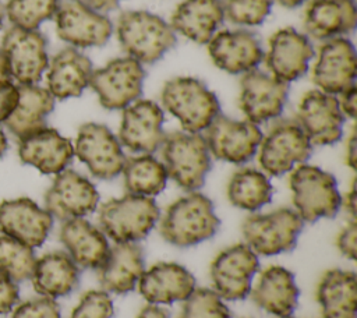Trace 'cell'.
<instances>
[{"label": "cell", "instance_id": "obj_1", "mask_svg": "<svg viewBox=\"0 0 357 318\" xmlns=\"http://www.w3.org/2000/svg\"><path fill=\"white\" fill-rule=\"evenodd\" d=\"M220 220L212 201L197 191L170 204L160 220L162 237L176 247H190L215 236Z\"/></svg>", "mask_w": 357, "mask_h": 318}, {"label": "cell", "instance_id": "obj_2", "mask_svg": "<svg viewBox=\"0 0 357 318\" xmlns=\"http://www.w3.org/2000/svg\"><path fill=\"white\" fill-rule=\"evenodd\" d=\"M117 39L123 50L141 64H152L176 45V32L162 17L144 10L119 15Z\"/></svg>", "mask_w": 357, "mask_h": 318}, {"label": "cell", "instance_id": "obj_3", "mask_svg": "<svg viewBox=\"0 0 357 318\" xmlns=\"http://www.w3.org/2000/svg\"><path fill=\"white\" fill-rule=\"evenodd\" d=\"M163 107L173 114L187 132L205 131L220 114L216 95L198 78L174 77L162 89Z\"/></svg>", "mask_w": 357, "mask_h": 318}, {"label": "cell", "instance_id": "obj_4", "mask_svg": "<svg viewBox=\"0 0 357 318\" xmlns=\"http://www.w3.org/2000/svg\"><path fill=\"white\" fill-rule=\"evenodd\" d=\"M160 149L167 177L190 192L204 186L212 163L202 135L174 131L165 135Z\"/></svg>", "mask_w": 357, "mask_h": 318}, {"label": "cell", "instance_id": "obj_5", "mask_svg": "<svg viewBox=\"0 0 357 318\" xmlns=\"http://www.w3.org/2000/svg\"><path fill=\"white\" fill-rule=\"evenodd\" d=\"M102 232L116 243H137L145 238L159 219V206L152 197L127 194L99 208Z\"/></svg>", "mask_w": 357, "mask_h": 318}, {"label": "cell", "instance_id": "obj_6", "mask_svg": "<svg viewBox=\"0 0 357 318\" xmlns=\"http://www.w3.org/2000/svg\"><path fill=\"white\" fill-rule=\"evenodd\" d=\"M293 204L298 216L305 222L333 218L342 205L336 179L311 165H298L290 174Z\"/></svg>", "mask_w": 357, "mask_h": 318}, {"label": "cell", "instance_id": "obj_7", "mask_svg": "<svg viewBox=\"0 0 357 318\" xmlns=\"http://www.w3.org/2000/svg\"><path fill=\"white\" fill-rule=\"evenodd\" d=\"M303 222L294 209L279 208L248 216L241 225V232L245 244L255 254L276 255L296 247Z\"/></svg>", "mask_w": 357, "mask_h": 318}, {"label": "cell", "instance_id": "obj_8", "mask_svg": "<svg viewBox=\"0 0 357 318\" xmlns=\"http://www.w3.org/2000/svg\"><path fill=\"white\" fill-rule=\"evenodd\" d=\"M312 151V145L296 120L283 119L275 121L259 144L258 162L262 170L271 176H282L304 163Z\"/></svg>", "mask_w": 357, "mask_h": 318}, {"label": "cell", "instance_id": "obj_9", "mask_svg": "<svg viewBox=\"0 0 357 318\" xmlns=\"http://www.w3.org/2000/svg\"><path fill=\"white\" fill-rule=\"evenodd\" d=\"M145 70L139 61L126 56L93 70L89 86L98 95L99 103L109 110L124 109L142 93Z\"/></svg>", "mask_w": 357, "mask_h": 318}, {"label": "cell", "instance_id": "obj_10", "mask_svg": "<svg viewBox=\"0 0 357 318\" xmlns=\"http://www.w3.org/2000/svg\"><path fill=\"white\" fill-rule=\"evenodd\" d=\"M262 137L257 124L219 114L205 130L204 139L216 159L243 165L254 158Z\"/></svg>", "mask_w": 357, "mask_h": 318}, {"label": "cell", "instance_id": "obj_11", "mask_svg": "<svg viewBox=\"0 0 357 318\" xmlns=\"http://www.w3.org/2000/svg\"><path fill=\"white\" fill-rule=\"evenodd\" d=\"M74 153L91 174L100 180L119 176L127 159L119 138L105 124L99 123H85L79 127Z\"/></svg>", "mask_w": 357, "mask_h": 318}, {"label": "cell", "instance_id": "obj_12", "mask_svg": "<svg viewBox=\"0 0 357 318\" xmlns=\"http://www.w3.org/2000/svg\"><path fill=\"white\" fill-rule=\"evenodd\" d=\"M57 35L77 47L103 46L112 36L113 24L82 0H64L54 14Z\"/></svg>", "mask_w": 357, "mask_h": 318}, {"label": "cell", "instance_id": "obj_13", "mask_svg": "<svg viewBox=\"0 0 357 318\" xmlns=\"http://www.w3.org/2000/svg\"><path fill=\"white\" fill-rule=\"evenodd\" d=\"M0 50L7 59L11 77L21 85L36 84L49 66L46 38L38 29L8 28Z\"/></svg>", "mask_w": 357, "mask_h": 318}, {"label": "cell", "instance_id": "obj_14", "mask_svg": "<svg viewBox=\"0 0 357 318\" xmlns=\"http://www.w3.org/2000/svg\"><path fill=\"white\" fill-rule=\"evenodd\" d=\"M259 268L257 254L243 243L220 251L211 264L215 292L225 300H243L251 292V282Z\"/></svg>", "mask_w": 357, "mask_h": 318}, {"label": "cell", "instance_id": "obj_15", "mask_svg": "<svg viewBox=\"0 0 357 318\" xmlns=\"http://www.w3.org/2000/svg\"><path fill=\"white\" fill-rule=\"evenodd\" d=\"M296 121L311 145H332L342 138L344 116L333 95L311 89L298 102Z\"/></svg>", "mask_w": 357, "mask_h": 318}, {"label": "cell", "instance_id": "obj_16", "mask_svg": "<svg viewBox=\"0 0 357 318\" xmlns=\"http://www.w3.org/2000/svg\"><path fill=\"white\" fill-rule=\"evenodd\" d=\"M287 95L286 82L264 71L252 70L241 77L238 105L247 120L258 126L280 116Z\"/></svg>", "mask_w": 357, "mask_h": 318}, {"label": "cell", "instance_id": "obj_17", "mask_svg": "<svg viewBox=\"0 0 357 318\" xmlns=\"http://www.w3.org/2000/svg\"><path fill=\"white\" fill-rule=\"evenodd\" d=\"M98 204L99 194L95 186L82 174L68 169L56 174L45 194V209L63 222L92 213Z\"/></svg>", "mask_w": 357, "mask_h": 318}, {"label": "cell", "instance_id": "obj_18", "mask_svg": "<svg viewBox=\"0 0 357 318\" xmlns=\"http://www.w3.org/2000/svg\"><path fill=\"white\" fill-rule=\"evenodd\" d=\"M165 114L162 107L149 99H137L123 109L119 141L135 153H152L160 148Z\"/></svg>", "mask_w": 357, "mask_h": 318}, {"label": "cell", "instance_id": "obj_19", "mask_svg": "<svg viewBox=\"0 0 357 318\" xmlns=\"http://www.w3.org/2000/svg\"><path fill=\"white\" fill-rule=\"evenodd\" d=\"M357 59L353 43L346 38L324 40L317 53L311 78L319 91L336 95L354 85Z\"/></svg>", "mask_w": 357, "mask_h": 318}, {"label": "cell", "instance_id": "obj_20", "mask_svg": "<svg viewBox=\"0 0 357 318\" xmlns=\"http://www.w3.org/2000/svg\"><path fill=\"white\" fill-rule=\"evenodd\" d=\"M312 57L314 47L308 36L291 26L276 31L264 53L269 74L286 84L304 75Z\"/></svg>", "mask_w": 357, "mask_h": 318}, {"label": "cell", "instance_id": "obj_21", "mask_svg": "<svg viewBox=\"0 0 357 318\" xmlns=\"http://www.w3.org/2000/svg\"><path fill=\"white\" fill-rule=\"evenodd\" d=\"M213 64L229 74H245L257 68L264 59L259 38L247 29H225L208 42Z\"/></svg>", "mask_w": 357, "mask_h": 318}, {"label": "cell", "instance_id": "obj_22", "mask_svg": "<svg viewBox=\"0 0 357 318\" xmlns=\"http://www.w3.org/2000/svg\"><path fill=\"white\" fill-rule=\"evenodd\" d=\"M53 216L35 201L21 197L0 204V233L35 248L45 243Z\"/></svg>", "mask_w": 357, "mask_h": 318}, {"label": "cell", "instance_id": "obj_23", "mask_svg": "<svg viewBox=\"0 0 357 318\" xmlns=\"http://www.w3.org/2000/svg\"><path fill=\"white\" fill-rule=\"evenodd\" d=\"M18 156L43 174H57L70 165L74 146L57 130L43 127L18 138Z\"/></svg>", "mask_w": 357, "mask_h": 318}, {"label": "cell", "instance_id": "obj_24", "mask_svg": "<svg viewBox=\"0 0 357 318\" xmlns=\"http://www.w3.org/2000/svg\"><path fill=\"white\" fill-rule=\"evenodd\" d=\"M139 293L151 304L184 301L195 289L192 273L176 262H159L144 271L138 280Z\"/></svg>", "mask_w": 357, "mask_h": 318}, {"label": "cell", "instance_id": "obj_25", "mask_svg": "<svg viewBox=\"0 0 357 318\" xmlns=\"http://www.w3.org/2000/svg\"><path fill=\"white\" fill-rule=\"evenodd\" d=\"M46 70L47 91L56 99L79 96L89 86L93 73L91 60L73 47L56 53Z\"/></svg>", "mask_w": 357, "mask_h": 318}, {"label": "cell", "instance_id": "obj_26", "mask_svg": "<svg viewBox=\"0 0 357 318\" xmlns=\"http://www.w3.org/2000/svg\"><path fill=\"white\" fill-rule=\"evenodd\" d=\"M356 21L354 0H310L304 11V29L308 36L318 40L354 31Z\"/></svg>", "mask_w": 357, "mask_h": 318}, {"label": "cell", "instance_id": "obj_27", "mask_svg": "<svg viewBox=\"0 0 357 318\" xmlns=\"http://www.w3.org/2000/svg\"><path fill=\"white\" fill-rule=\"evenodd\" d=\"M144 272V252L137 243H116L98 268L105 292L124 294L137 286Z\"/></svg>", "mask_w": 357, "mask_h": 318}, {"label": "cell", "instance_id": "obj_28", "mask_svg": "<svg viewBox=\"0 0 357 318\" xmlns=\"http://www.w3.org/2000/svg\"><path fill=\"white\" fill-rule=\"evenodd\" d=\"M60 240L73 261L86 269H98L110 250L106 234L84 218L64 220Z\"/></svg>", "mask_w": 357, "mask_h": 318}, {"label": "cell", "instance_id": "obj_29", "mask_svg": "<svg viewBox=\"0 0 357 318\" xmlns=\"http://www.w3.org/2000/svg\"><path fill=\"white\" fill-rule=\"evenodd\" d=\"M252 301L264 311L278 317H289L297 307L298 287L294 275L279 265L266 268L257 286L250 292Z\"/></svg>", "mask_w": 357, "mask_h": 318}, {"label": "cell", "instance_id": "obj_30", "mask_svg": "<svg viewBox=\"0 0 357 318\" xmlns=\"http://www.w3.org/2000/svg\"><path fill=\"white\" fill-rule=\"evenodd\" d=\"M223 18L222 0H184L172 14L170 26L195 43H208Z\"/></svg>", "mask_w": 357, "mask_h": 318}, {"label": "cell", "instance_id": "obj_31", "mask_svg": "<svg viewBox=\"0 0 357 318\" xmlns=\"http://www.w3.org/2000/svg\"><path fill=\"white\" fill-rule=\"evenodd\" d=\"M33 289L50 298L70 294L78 285L79 269L64 251H52L35 261L31 278Z\"/></svg>", "mask_w": 357, "mask_h": 318}, {"label": "cell", "instance_id": "obj_32", "mask_svg": "<svg viewBox=\"0 0 357 318\" xmlns=\"http://www.w3.org/2000/svg\"><path fill=\"white\" fill-rule=\"evenodd\" d=\"M53 107L54 98L46 88L38 86L36 84L20 85L15 107L4 124L17 138L25 137L46 127V117L52 113Z\"/></svg>", "mask_w": 357, "mask_h": 318}, {"label": "cell", "instance_id": "obj_33", "mask_svg": "<svg viewBox=\"0 0 357 318\" xmlns=\"http://www.w3.org/2000/svg\"><path fill=\"white\" fill-rule=\"evenodd\" d=\"M317 301L322 318H356V273L343 269L325 272L317 286Z\"/></svg>", "mask_w": 357, "mask_h": 318}, {"label": "cell", "instance_id": "obj_34", "mask_svg": "<svg viewBox=\"0 0 357 318\" xmlns=\"http://www.w3.org/2000/svg\"><path fill=\"white\" fill-rule=\"evenodd\" d=\"M273 188L266 174L252 167L233 173L227 184V198L231 205L244 211H258L272 199Z\"/></svg>", "mask_w": 357, "mask_h": 318}, {"label": "cell", "instance_id": "obj_35", "mask_svg": "<svg viewBox=\"0 0 357 318\" xmlns=\"http://www.w3.org/2000/svg\"><path fill=\"white\" fill-rule=\"evenodd\" d=\"M121 173L127 192L134 195L153 197L163 191L167 183L163 163L149 153L126 159Z\"/></svg>", "mask_w": 357, "mask_h": 318}, {"label": "cell", "instance_id": "obj_36", "mask_svg": "<svg viewBox=\"0 0 357 318\" xmlns=\"http://www.w3.org/2000/svg\"><path fill=\"white\" fill-rule=\"evenodd\" d=\"M33 248L10 236H0V269L14 282L31 278L35 265Z\"/></svg>", "mask_w": 357, "mask_h": 318}, {"label": "cell", "instance_id": "obj_37", "mask_svg": "<svg viewBox=\"0 0 357 318\" xmlns=\"http://www.w3.org/2000/svg\"><path fill=\"white\" fill-rule=\"evenodd\" d=\"M60 0H8L4 14L13 26L38 29V26L54 17Z\"/></svg>", "mask_w": 357, "mask_h": 318}, {"label": "cell", "instance_id": "obj_38", "mask_svg": "<svg viewBox=\"0 0 357 318\" xmlns=\"http://www.w3.org/2000/svg\"><path fill=\"white\" fill-rule=\"evenodd\" d=\"M180 318H231L220 296L212 289H194L184 300Z\"/></svg>", "mask_w": 357, "mask_h": 318}, {"label": "cell", "instance_id": "obj_39", "mask_svg": "<svg viewBox=\"0 0 357 318\" xmlns=\"http://www.w3.org/2000/svg\"><path fill=\"white\" fill-rule=\"evenodd\" d=\"M273 0H222L225 17L244 26L259 25L269 15Z\"/></svg>", "mask_w": 357, "mask_h": 318}, {"label": "cell", "instance_id": "obj_40", "mask_svg": "<svg viewBox=\"0 0 357 318\" xmlns=\"http://www.w3.org/2000/svg\"><path fill=\"white\" fill-rule=\"evenodd\" d=\"M113 301L105 290L86 292L75 308L71 318H112Z\"/></svg>", "mask_w": 357, "mask_h": 318}, {"label": "cell", "instance_id": "obj_41", "mask_svg": "<svg viewBox=\"0 0 357 318\" xmlns=\"http://www.w3.org/2000/svg\"><path fill=\"white\" fill-rule=\"evenodd\" d=\"M11 318H61L59 304L50 297H33L20 305L13 312Z\"/></svg>", "mask_w": 357, "mask_h": 318}, {"label": "cell", "instance_id": "obj_42", "mask_svg": "<svg viewBox=\"0 0 357 318\" xmlns=\"http://www.w3.org/2000/svg\"><path fill=\"white\" fill-rule=\"evenodd\" d=\"M20 297L17 282L0 269V314L10 312Z\"/></svg>", "mask_w": 357, "mask_h": 318}, {"label": "cell", "instance_id": "obj_43", "mask_svg": "<svg viewBox=\"0 0 357 318\" xmlns=\"http://www.w3.org/2000/svg\"><path fill=\"white\" fill-rule=\"evenodd\" d=\"M339 251L349 259H356L357 251V223L356 219H350L349 223L340 230L336 238Z\"/></svg>", "mask_w": 357, "mask_h": 318}, {"label": "cell", "instance_id": "obj_44", "mask_svg": "<svg viewBox=\"0 0 357 318\" xmlns=\"http://www.w3.org/2000/svg\"><path fill=\"white\" fill-rule=\"evenodd\" d=\"M18 88L11 82L0 84V123H4L15 107Z\"/></svg>", "mask_w": 357, "mask_h": 318}, {"label": "cell", "instance_id": "obj_45", "mask_svg": "<svg viewBox=\"0 0 357 318\" xmlns=\"http://www.w3.org/2000/svg\"><path fill=\"white\" fill-rule=\"evenodd\" d=\"M340 99H337L340 110L343 113V116H347L350 119H354L356 116V98H357V92H356V84L349 86L347 89H344L343 92L339 93Z\"/></svg>", "mask_w": 357, "mask_h": 318}, {"label": "cell", "instance_id": "obj_46", "mask_svg": "<svg viewBox=\"0 0 357 318\" xmlns=\"http://www.w3.org/2000/svg\"><path fill=\"white\" fill-rule=\"evenodd\" d=\"M82 1L99 13H106L116 8L121 0H82Z\"/></svg>", "mask_w": 357, "mask_h": 318}, {"label": "cell", "instance_id": "obj_47", "mask_svg": "<svg viewBox=\"0 0 357 318\" xmlns=\"http://www.w3.org/2000/svg\"><path fill=\"white\" fill-rule=\"evenodd\" d=\"M356 160H357V138L356 132L353 131L349 137L347 146H346V162L351 169H356Z\"/></svg>", "mask_w": 357, "mask_h": 318}, {"label": "cell", "instance_id": "obj_48", "mask_svg": "<svg viewBox=\"0 0 357 318\" xmlns=\"http://www.w3.org/2000/svg\"><path fill=\"white\" fill-rule=\"evenodd\" d=\"M137 318H170V317L163 308L156 307V304H151L144 307Z\"/></svg>", "mask_w": 357, "mask_h": 318}, {"label": "cell", "instance_id": "obj_49", "mask_svg": "<svg viewBox=\"0 0 357 318\" xmlns=\"http://www.w3.org/2000/svg\"><path fill=\"white\" fill-rule=\"evenodd\" d=\"M356 198H357V192H356V183L353 181L349 192L346 194L344 198V208L347 211V213L350 215V219H356Z\"/></svg>", "mask_w": 357, "mask_h": 318}, {"label": "cell", "instance_id": "obj_50", "mask_svg": "<svg viewBox=\"0 0 357 318\" xmlns=\"http://www.w3.org/2000/svg\"><path fill=\"white\" fill-rule=\"evenodd\" d=\"M10 78H11V74H10L7 59L4 53L0 50V84L10 82Z\"/></svg>", "mask_w": 357, "mask_h": 318}, {"label": "cell", "instance_id": "obj_51", "mask_svg": "<svg viewBox=\"0 0 357 318\" xmlns=\"http://www.w3.org/2000/svg\"><path fill=\"white\" fill-rule=\"evenodd\" d=\"M280 6L286 7V8H296L298 6H301L305 0H276Z\"/></svg>", "mask_w": 357, "mask_h": 318}, {"label": "cell", "instance_id": "obj_52", "mask_svg": "<svg viewBox=\"0 0 357 318\" xmlns=\"http://www.w3.org/2000/svg\"><path fill=\"white\" fill-rule=\"evenodd\" d=\"M6 149H7V137L4 131L0 128V158L4 155Z\"/></svg>", "mask_w": 357, "mask_h": 318}, {"label": "cell", "instance_id": "obj_53", "mask_svg": "<svg viewBox=\"0 0 357 318\" xmlns=\"http://www.w3.org/2000/svg\"><path fill=\"white\" fill-rule=\"evenodd\" d=\"M4 6L0 3V29L3 28V21H4Z\"/></svg>", "mask_w": 357, "mask_h": 318}, {"label": "cell", "instance_id": "obj_54", "mask_svg": "<svg viewBox=\"0 0 357 318\" xmlns=\"http://www.w3.org/2000/svg\"><path fill=\"white\" fill-rule=\"evenodd\" d=\"M283 318H293V317H291V315H289V317H283Z\"/></svg>", "mask_w": 357, "mask_h": 318}]
</instances>
